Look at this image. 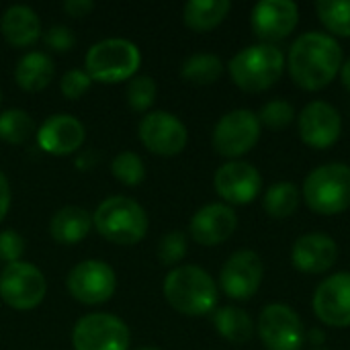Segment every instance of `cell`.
<instances>
[{
	"mask_svg": "<svg viewBox=\"0 0 350 350\" xmlns=\"http://www.w3.org/2000/svg\"><path fill=\"white\" fill-rule=\"evenodd\" d=\"M129 342L127 324L113 314L82 316L72 332L74 350H129Z\"/></svg>",
	"mask_w": 350,
	"mask_h": 350,
	"instance_id": "9c48e42d",
	"label": "cell"
},
{
	"mask_svg": "<svg viewBox=\"0 0 350 350\" xmlns=\"http://www.w3.org/2000/svg\"><path fill=\"white\" fill-rule=\"evenodd\" d=\"M43 43L51 47L53 51H70L76 43V35L70 27L66 25H53L45 33H41Z\"/></svg>",
	"mask_w": 350,
	"mask_h": 350,
	"instance_id": "e575fe53",
	"label": "cell"
},
{
	"mask_svg": "<svg viewBox=\"0 0 350 350\" xmlns=\"http://www.w3.org/2000/svg\"><path fill=\"white\" fill-rule=\"evenodd\" d=\"M84 125L80 119L57 113L43 121V125L37 131V144L43 152H49L53 156H66L82 148L84 144Z\"/></svg>",
	"mask_w": 350,
	"mask_h": 350,
	"instance_id": "d6986e66",
	"label": "cell"
},
{
	"mask_svg": "<svg viewBox=\"0 0 350 350\" xmlns=\"http://www.w3.org/2000/svg\"><path fill=\"white\" fill-rule=\"evenodd\" d=\"M340 78H342L345 88L350 92V57L342 64V68H340Z\"/></svg>",
	"mask_w": 350,
	"mask_h": 350,
	"instance_id": "ab89813d",
	"label": "cell"
},
{
	"mask_svg": "<svg viewBox=\"0 0 350 350\" xmlns=\"http://www.w3.org/2000/svg\"><path fill=\"white\" fill-rule=\"evenodd\" d=\"M111 172L127 187H137L142 185V180L146 178V166L144 160L135 154V152H121L113 164H111Z\"/></svg>",
	"mask_w": 350,
	"mask_h": 350,
	"instance_id": "f546056e",
	"label": "cell"
},
{
	"mask_svg": "<svg viewBox=\"0 0 350 350\" xmlns=\"http://www.w3.org/2000/svg\"><path fill=\"white\" fill-rule=\"evenodd\" d=\"M0 29L6 41L14 47H27L41 35V23L37 12L27 4H12L0 18Z\"/></svg>",
	"mask_w": 350,
	"mask_h": 350,
	"instance_id": "44dd1931",
	"label": "cell"
},
{
	"mask_svg": "<svg viewBox=\"0 0 350 350\" xmlns=\"http://www.w3.org/2000/svg\"><path fill=\"white\" fill-rule=\"evenodd\" d=\"M316 318L332 328L350 326V273H336L324 279L314 293Z\"/></svg>",
	"mask_w": 350,
	"mask_h": 350,
	"instance_id": "9a60e30c",
	"label": "cell"
},
{
	"mask_svg": "<svg viewBox=\"0 0 350 350\" xmlns=\"http://www.w3.org/2000/svg\"><path fill=\"white\" fill-rule=\"evenodd\" d=\"M342 68V47L336 37L320 31L299 35L287 55V70L304 90L326 88Z\"/></svg>",
	"mask_w": 350,
	"mask_h": 350,
	"instance_id": "6da1fadb",
	"label": "cell"
},
{
	"mask_svg": "<svg viewBox=\"0 0 350 350\" xmlns=\"http://www.w3.org/2000/svg\"><path fill=\"white\" fill-rule=\"evenodd\" d=\"M142 64L139 47L123 37H109L94 43L84 59L86 74L92 80L111 84L131 78Z\"/></svg>",
	"mask_w": 350,
	"mask_h": 350,
	"instance_id": "8992f818",
	"label": "cell"
},
{
	"mask_svg": "<svg viewBox=\"0 0 350 350\" xmlns=\"http://www.w3.org/2000/svg\"><path fill=\"white\" fill-rule=\"evenodd\" d=\"M16 84L29 92L43 90L53 78V62L43 51H29L25 53L16 68H14Z\"/></svg>",
	"mask_w": 350,
	"mask_h": 350,
	"instance_id": "603a6c76",
	"label": "cell"
},
{
	"mask_svg": "<svg viewBox=\"0 0 350 350\" xmlns=\"http://www.w3.org/2000/svg\"><path fill=\"white\" fill-rule=\"evenodd\" d=\"M299 23V8L291 0H262L252 8V29L265 43L289 37Z\"/></svg>",
	"mask_w": 350,
	"mask_h": 350,
	"instance_id": "e0dca14e",
	"label": "cell"
},
{
	"mask_svg": "<svg viewBox=\"0 0 350 350\" xmlns=\"http://www.w3.org/2000/svg\"><path fill=\"white\" fill-rule=\"evenodd\" d=\"M297 125L301 142L314 150H326L334 146L342 131L340 113L326 100L308 103L297 117Z\"/></svg>",
	"mask_w": 350,
	"mask_h": 350,
	"instance_id": "5bb4252c",
	"label": "cell"
},
{
	"mask_svg": "<svg viewBox=\"0 0 350 350\" xmlns=\"http://www.w3.org/2000/svg\"><path fill=\"white\" fill-rule=\"evenodd\" d=\"M314 350H328V349H322V347H316V349Z\"/></svg>",
	"mask_w": 350,
	"mask_h": 350,
	"instance_id": "7bdbcfd3",
	"label": "cell"
},
{
	"mask_svg": "<svg viewBox=\"0 0 350 350\" xmlns=\"http://www.w3.org/2000/svg\"><path fill=\"white\" fill-rule=\"evenodd\" d=\"M137 350H160V349H154V347H146V349H137Z\"/></svg>",
	"mask_w": 350,
	"mask_h": 350,
	"instance_id": "b9f144b4",
	"label": "cell"
},
{
	"mask_svg": "<svg viewBox=\"0 0 350 350\" xmlns=\"http://www.w3.org/2000/svg\"><path fill=\"white\" fill-rule=\"evenodd\" d=\"M213 185L224 201L232 205H248L258 197L262 178L250 162L232 160L217 168Z\"/></svg>",
	"mask_w": 350,
	"mask_h": 350,
	"instance_id": "2e32d148",
	"label": "cell"
},
{
	"mask_svg": "<svg viewBox=\"0 0 350 350\" xmlns=\"http://www.w3.org/2000/svg\"><path fill=\"white\" fill-rule=\"evenodd\" d=\"M187 254V236L183 232H170L166 234L158 244V258L162 265H176Z\"/></svg>",
	"mask_w": 350,
	"mask_h": 350,
	"instance_id": "d6a6232c",
	"label": "cell"
},
{
	"mask_svg": "<svg viewBox=\"0 0 350 350\" xmlns=\"http://www.w3.org/2000/svg\"><path fill=\"white\" fill-rule=\"evenodd\" d=\"M258 336L267 350H301L306 332L299 316L285 304H271L258 316Z\"/></svg>",
	"mask_w": 350,
	"mask_h": 350,
	"instance_id": "30bf717a",
	"label": "cell"
},
{
	"mask_svg": "<svg viewBox=\"0 0 350 350\" xmlns=\"http://www.w3.org/2000/svg\"><path fill=\"white\" fill-rule=\"evenodd\" d=\"M70 295L86 306H98L113 297L117 289L115 271L103 260H82L68 275Z\"/></svg>",
	"mask_w": 350,
	"mask_h": 350,
	"instance_id": "8fae6325",
	"label": "cell"
},
{
	"mask_svg": "<svg viewBox=\"0 0 350 350\" xmlns=\"http://www.w3.org/2000/svg\"><path fill=\"white\" fill-rule=\"evenodd\" d=\"M156 82L150 76H135L129 80L125 96H127V105L133 111H146L154 105L156 100Z\"/></svg>",
	"mask_w": 350,
	"mask_h": 350,
	"instance_id": "4dcf8cb0",
	"label": "cell"
},
{
	"mask_svg": "<svg viewBox=\"0 0 350 350\" xmlns=\"http://www.w3.org/2000/svg\"><path fill=\"white\" fill-rule=\"evenodd\" d=\"M180 74L191 84H213L224 74V62L215 53H193L183 62Z\"/></svg>",
	"mask_w": 350,
	"mask_h": 350,
	"instance_id": "4316f807",
	"label": "cell"
},
{
	"mask_svg": "<svg viewBox=\"0 0 350 350\" xmlns=\"http://www.w3.org/2000/svg\"><path fill=\"white\" fill-rule=\"evenodd\" d=\"M139 139L154 154L176 156L185 150L189 131L176 115L168 111H154L139 121Z\"/></svg>",
	"mask_w": 350,
	"mask_h": 350,
	"instance_id": "4fadbf2b",
	"label": "cell"
},
{
	"mask_svg": "<svg viewBox=\"0 0 350 350\" xmlns=\"http://www.w3.org/2000/svg\"><path fill=\"white\" fill-rule=\"evenodd\" d=\"M98 158L94 150H84L78 158H76V166L78 168H92L94 164H98Z\"/></svg>",
	"mask_w": 350,
	"mask_h": 350,
	"instance_id": "f35d334b",
	"label": "cell"
},
{
	"mask_svg": "<svg viewBox=\"0 0 350 350\" xmlns=\"http://www.w3.org/2000/svg\"><path fill=\"white\" fill-rule=\"evenodd\" d=\"M213 324L219 336L234 345H246L254 336V322L252 318L234 306H226L215 310L213 314Z\"/></svg>",
	"mask_w": 350,
	"mask_h": 350,
	"instance_id": "d4e9b609",
	"label": "cell"
},
{
	"mask_svg": "<svg viewBox=\"0 0 350 350\" xmlns=\"http://www.w3.org/2000/svg\"><path fill=\"white\" fill-rule=\"evenodd\" d=\"M10 207V185L6 180V176L0 172V221L6 217Z\"/></svg>",
	"mask_w": 350,
	"mask_h": 350,
	"instance_id": "74e56055",
	"label": "cell"
},
{
	"mask_svg": "<svg viewBox=\"0 0 350 350\" xmlns=\"http://www.w3.org/2000/svg\"><path fill=\"white\" fill-rule=\"evenodd\" d=\"M262 275H265L262 258L254 250H238L221 267L219 285L228 297L246 301L258 291L262 283Z\"/></svg>",
	"mask_w": 350,
	"mask_h": 350,
	"instance_id": "7c38bea8",
	"label": "cell"
},
{
	"mask_svg": "<svg viewBox=\"0 0 350 350\" xmlns=\"http://www.w3.org/2000/svg\"><path fill=\"white\" fill-rule=\"evenodd\" d=\"M0 100H2V92H0Z\"/></svg>",
	"mask_w": 350,
	"mask_h": 350,
	"instance_id": "ee69618b",
	"label": "cell"
},
{
	"mask_svg": "<svg viewBox=\"0 0 350 350\" xmlns=\"http://www.w3.org/2000/svg\"><path fill=\"white\" fill-rule=\"evenodd\" d=\"M35 131L33 117L23 109H8L0 113V139L6 144H25Z\"/></svg>",
	"mask_w": 350,
	"mask_h": 350,
	"instance_id": "f1b7e54d",
	"label": "cell"
},
{
	"mask_svg": "<svg viewBox=\"0 0 350 350\" xmlns=\"http://www.w3.org/2000/svg\"><path fill=\"white\" fill-rule=\"evenodd\" d=\"M260 119L250 109H236L226 113L213 129V148L226 158H240L248 154L260 139Z\"/></svg>",
	"mask_w": 350,
	"mask_h": 350,
	"instance_id": "ba28073f",
	"label": "cell"
},
{
	"mask_svg": "<svg viewBox=\"0 0 350 350\" xmlns=\"http://www.w3.org/2000/svg\"><path fill=\"white\" fill-rule=\"evenodd\" d=\"M47 293L43 273L29 262L6 265L0 273V297L6 306L18 312L37 308Z\"/></svg>",
	"mask_w": 350,
	"mask_h": 350,
	"instance_id": "52a82bcc",
	"label": "cell"
},
{
	"mask_svg": "<svg viewBox=\"0 0 350 350\" xmlns=\"http://www.w3.org/2000/svg\"><path fill=\"white\" fill-rule=\"evenodd\" d=\"M308 207L320 215H338L350 207V166L332 162L314 168L304 183Z\"/></svg>",
	"mask_w": 350,
	"mask_h": 350,
	"instance_id": "5b68a950",
	"label": "cell"
},
{
	"mask_svg": "<svg viewBox=\"0 0 350 350\" xmlns=\"http://www.w3.org/2000/svg\"><path fill=\"white\" fill-rule=\"evenodd\" d=\"M238 228V215L230 205L224 203H209L201 207L189 224V232L197 244L203 246H217L232 238Z\"/></svg>",
	"mask_w": 350,
	"mask_h": 350,
	"instance_id": "ac0fdd59",
	"label": "cell"
},
{
	"mask_svg": "<svg viewBox=\"0 0 350 350\" xmlns=\"http://www.w3.org/2000/svg\"><path fill=\"white\" fill-rule=\"evenodd\" d=\"M62 8H64L70 16L82 18V16H86V14L94 8V2H92V0H66V2L62 4Z\"/></svg>",
	"mask_w": 350,
	"mask_h": 350,
	"instance_id": "8d00e7d4",
	"label": "cell"
},
{
	"mask_svg": "<svg viewBox=\"0 0 350 350\" xmlns=\"http://www.w3.org/2000/svg\"><path fill=\"white\" fill-rule=\"evenodd\" d=\"M90 228H92L90 213L76 205H66L57 209L49 221V234L59 244H76L84 240Z\"/></svg>",
	"mask_w": 350,
	"mask_h": 350,
	"instance_id": "7402d4cb",
	"label": "cell"
},
{
	"mask_svg": "<svg viewBox=\"0 0 350 350\" xmlns=\"http://www.w3.org/2000/svg\"><path fill=\"white\" fill-rule=\"evenodd\" d=\"M310 338H312V345H322L324 342V332H318V330H312L310 332Z\"/></svg>",
	"mask_w": 350,
	"mask_h": 350,
	"instance_id": "60d3db41",
	"label": "cell"
},
{
	"mask_svg": "<svg viewBox=\"0 0 350 350\" xmlns=\"http://www.w3.org/2000/svg\"><path fill=\"white\" fill-rule=\"evenodd\" d=\"M316 12L332 35L350 37V0H320Z\"/></svg>",
	"mask_w": 350,
	"mask_h": 350,
	"instance_id": "83f0119b",
	"label": "cell"
},
{
	"mask_svg": "<svg viewBox=\"0 0 350 350\" xmlns=\"http://www.w3.org/2000/svg\"><path fill=\"white\" fill-rule=\"evenodd\" d=\"M234 84L246 92L269 90L285 72V53L273 43H256L238 51L228 64Z\"/></svg>",
	"mask_w": 350,
	"mask_h": 350,
	"instance_id": "3957f363",
	"label": "cell"
},
{
	"mask_svg": "<svg viewBox=\"0 0 350 350\" xmlns=\"http://www.w3.org/2000/svg\"><path fill=\"white\" fill-rule=\"evenodd\" d=\"M90 84H92V78L86 74V70L74 68V70H68V72L62 76V80H59V90H62V94H64L66 98L76 100V98H80V96L90 88Z\"/></svg>",
	"mask_w": 350,
	"mask_h": 350,
	"instance_id": "836d02e7",
	"label": "cell"
},
{
	"mask_svg": "<svg viewBox=\"0 0 350 350\" xmlns=\"http://www.w3.org/2000/svg\"><path fill=\"white\" fill-rule=\"evenodd\" d=\"M230 8V0H191L185 4L183 16L189 29L203 33L215 29L228 16Z\"/></svg>",
	"mask_w": 350,
	"mask_h": 350,
	"instance_id": "cb8c5ba5",
	"label": "cell"
},
{
	"mask_svg": "<svg viewBox=\"0 0 350 350\" xmlns=\"http://www.w3.org/2000/svg\"><path fill=\"white\" fill-rule=\"evenodd\" d=\"M25 252V238L14 230L0 232V258L8 265L18 262Z\"/></svg>",
	"mask_w": 350,
	"mask_h": 350,
	"instance_id": "d590c367",
	"label": "cell"
},
{
	"mask_svg": "<svg viewBox=\"0 0 350 350\" xmlns=\"http://www.w3.org/2000/svg\"><path fill=\"white\" fill-rule=\"evenodd\" d=\"M338 258L336 242L326 234H306L295 240L291 248V262L297 271L320 275L334 267Z\"/></svg>",
	"mask_w": 350,
	"mask_h": 350,
	"instance_id": "ffe728a7",
	"label": "cell"
},
{
	"mask_svg": "<svg viewBox=\"0 0 350 350\" xmlns=\"http://www.w3.org/2000/svg\"><path fill=\"white\" fill-rule=\"evenodd\" d=\"M301 203V193L299 189L293 185V183H277L273 185L267 193H265V199H262V207L265 211L275 217V219H285V217H291L297 207Z\"/></svg>",
	"mask_w": 350,
	"mask_h": 350,
	"instance_id": "484cf974",
	"label": "cell"
},
{
	"mask_svg": "<svg viewBox=\"0 0 350 350\" xmlns=\"http://www.w3.org/2000/svg\"><path fill=\"white\" fill-rule=\"evenodd\" d=\"M92 226L109 242L131 246L146 236L148 215L137 201L123 195H115L105 199L96 207L92 215Z\"/></svg>",
	"mask_w": 350,
	"mask_h": 350,
	"instance_id": "277c9868",
	"label": "cell"
},
{
	"mask_svg": "<svg viewBox=\"0 0 350 350\" xmlns=\"http://www.w3.org/2000/svg\"><path fill=\"white\" fill-rule=\"evenodd\" d=\"M258 119H260V125H267L269 129L281 131V129H285L295 119V109H293L291 103L277 98V100L267 103L260 109Z\"/></svg>",
	"mask_w": 350,
	"mask_h": 350,
	"instance_id": "1f68e13d",
	"label": "cell"
},
{
	"mask_svg": "<svg viewBox=\"0 0 350 350\" xmlns=\"http://www.w3.org/2000/svg\"><path fill=\"white\" fill-rule=\"evenodd\" d=\"M164 297L185 316H205L217 306V285L201 267L183 265L166 275Z\"/></svg>",
	"mask_w": 350,
	"mask_h": 350,
	"instance_id": "7a4b0ae2",
	"label": "cell"
}]
</instances>
